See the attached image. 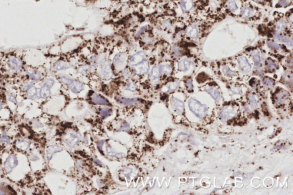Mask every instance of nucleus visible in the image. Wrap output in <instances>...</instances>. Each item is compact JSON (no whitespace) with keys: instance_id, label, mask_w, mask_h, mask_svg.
<instances>
[{"instance_id":"obj_1","label":"nucleus","mask_w":293,"mask_h":195,"mask_svg":"<svg viewBox=\"0 0 293 195\" xmlns=\"http://www.w3.org/2000/svg\"><path fill=\"white\" fill-rule=\"evenodd\" d=\"M191 111L194 113L199 118H204L207 115V109L205 105L202 104L198 100L191 98L188 102Z\"/></svg>"},{"instance_id":"obj_2","label":"nucleus","mask_w":293,"mask_h":195,"mask_svg":"<svg viewBox=\"0 0 293 195\" xmlns=\"http://www.w3.org/2000/svg\"><path fill=\"white\" fill-rule=\"evenodd\" d=\"M99 72L104 79H110L112 76V71L110 62L106 59H102L99 62Z\"/></svg>"},{"instance_id":"obj_3","label":"nucleus","mask_w":293,"mask_h":195,"mask_svg":"<svg viewBox=\"0 0 293 195\" xmlns=\"http://www.w3.org/2000/svg\"><path fill=\"white\" fill-rule=\"evenodd\" d=\"M134 72L139 75H143L148 72L149 70V65L146 60H144L139 64L133 66Z\"/></svg>"},{"instance_id":"obj_4","label":"nucleus","mask_w":293,"mask_h":195,"mask_svg":"<svg viewBox=\"0 0 293 195\" xmlns=\"http://www.w3.org/2000/svg\"><path fill=\"white\" fill-rule=\"evenodd\" d=\"M7 64L12 70L18 71L22 68V62L21 60L17 57L10 56L7 60Z\"/></svg>"},{"instance_id":"obj_5","label":"nucleus","mask_w":293,"mask_h":195,"mask_svg":"<svg viewBox=\"0 0 293 195\" xmlns=\"http://www.w3.org/2000/svg\"><path fill=\"white\" fill-rule=\"evenodd\" d=\"M18 165V160L15 155H10L4 163V168L7 172L9 173Z\"/></svg>"},{"instance_id":"obj_6","label":"nucleus","mask_w":293,"mask_h":195,"mask_svg":"<svg viewBox=\"0 0 293 195\" xmlns=\"http://www.w3.org/2000/svg\"><path fill=\"white\" fill-rule=\"evenodd\" d=\"M66 85L74 93H79L84 89V84L82 83L72 79L69 78Z\"/></svg>"},{"instance_id":"obj_7","label":"nucleus","mask_w":293,"mask_h":195,"mask_svg":"<svg viewBox=\"0 0 293 195\" xmlns=\"http://www.w3.org/2000/svg\"><path fill=\"white\" fill-rule=\"evenodd\" d=\"M146 59V54L145 53L140 51L136 53L130 58L129 61V64L131 66H135L143 61L145 60Z\"/></svg>"},{"instance_id":"obj_8","label":"nucleus","mask_w":293,"mask_h":195,"mask_svg":"<svg viewBox=\"0 0 293 195\" xmlns=\"http://www.w3.org/2000/svg\"><path fill=\"white\" fill-rule=\"evenodd\" d=\"M238 62L239 65V67L241 68V70L243 73H249L250 70H251V65L250 64L249 61L245 57H241L238 59Z\"/></svg>"},{"instance_id":"obj_9","label":"nucleus","mask_w":293,"mask_h":195,"mask_svg":"<svg viewBox=\"0 0 293 195\" xmlns=\"http://www.w3.org/2000/svg\"><path fill=\"white\" fill-rule=\"evenodd\" d=\"M117 102L124 105H133L140 104V100L137 98H127L117 96L116 98Z\"/></svg>"},{"instance_id":"obj_10","label":"nucleus","mask_w":293,"mask_h":195,"mask_svg":"<svg viewBox=\"0 0 293 195\" xmlns=\"http://www.w3.org/2000/svg\"><path fill=\"white\" fill-rule=\"evenodd\" d=\"M171 105L172 108L178 113H182L184 111V105L182 101L176 98H171Z\"/></svg>"},{"instance_id":"obj_11","label":"nucleus","mask_w":293,"mask_h":195,"mask_svg":"<svg viewBox=\"0 0 293 195\" xmlns=\"http://www.w3.org/2000/svg\"><path fill=\"white\" fill-rule=\"evenodd\" d=\"M234 109L230 106L225 107L220 113V118L223 121L227 120V119L233 117L234 115Z\"/></svg>"},{"instance_id":"obj_12","label":"nucleus","mask_w":293,"mask_h":195,"mask_svg":"<svg viewBox=\"0 0 293 195\" xmlns=\"http://www.w3.org/2000/svg\"><path fill=\"white\" fill-rule=\"evenodd\" d=\"M63 150V148L57 145H52L47 148L46 155L48 160H51L53 155L57 152H60Z\"/></svg>"},{"instance_id":"obj_13","label":"nucleus","mask_w":293,"mask_h":195,"mask_svg":"<svg viewBox=\"0 0 293 195\" xmlns=\"http://www.w3.org/2000/svg\"><path fill=\"white\" fill-rule=\"evenodd\" d=\"M27 73L29 76L30 78L33 81H38L41 77V73L33 68H28L26 70Z\"/></svg>"},{"instance_id":"obj_14","label":"nucleus","mask_w":293,"mask_h":195,"mask_svg":"<svg viewBox=\"0 0 293 195\" xmlns=\"http://www.w3.org/2000/svg\"><path fill=\"white\" fill-rule=\"evenodd\" d=\"M16 147L22 151H27L29 148V143L24 139H19L15 143Z\"/></svg>"},{"instance_id":"obj_15","label":"nucleus","mask_w":293,"mask_h":195,"mask_svg":"<svg viewBox=\"0 0 293 195\" xmlns=\"http://www.w3.org/2000/svg\"><path fill=\"white\" fill-rule=\"evenodd\" d=\"M40 89L36 88L34 87H32L28 90L27 92V98L31 100H34L36 98H38L40 97Z\"/></svg>"},{"instance_id":"obj_16","label":"nucleus","mask_w":293,"mask_h":195,"mask_svg":"<svg viewBox=\"0 0 293 195\" xmlns=\"http://www.w3.org/2000/svg\"><path fill=\"white\" fill-rule=\"evenodd\" d=\"M80 137L79 136L76 134L72 133L70 135L69 138L66 140V143L69 147H73L78 143Z\"/></svg>"},{"instance_id":"obj_17","label":"nucleus","mask_w":293,"mask_h":195,"mask_svg":"<svg viewBox=\"0 0 293 195\" xmlns=\"http://www.w3.org/2000/svg\"><path fill=\"white\" fill-rule=\"evenodd\" d=\"M92 101L94 104L98 105H108L110 104L106 98L97 95H94L92 98Z\"/></svg>"},{"instance_id":"obj_18","label":"nucleus","mask_w":293,"mask_h":195,"mask_svg":"<svg viewBox=\"0 0 293 195\" xmlns=\"http://www.w3.org/2000/svg\"><path fill=\"white\" fill-rule=\"evenodd\" d=\"M190 61H189L187 59H183V60L180 61L178 63V68L180 70H182L183 72H186L188 70V69L191 66Z\"/></svg>"},{"instance_id":"obj_19","label":"nucleus","mask_w":293,"mask_h":195,"mask_svg":"<svg viewBox=\"0 0 293 195\" xmlns=\"http://www.w3.org/2000/svg\"><path fill=\"white\" fill-rule=\"evenodd\" d=\"M205 91L208 93H209L215 100H216V101H219L220 99V95L218 89H216L215 88H209L205 89Z\"/></svg>"},{"instance_id":"obj_20","label":"nucleus","mask_w":293,"mask_h":195,"mask_svg":"<svg viewBox=\"0 0 293 195\" xmlns=\"http://www.w3.org/2000/svg\"><path fill=\"white\" fill-rule=\"evenodd\" d=\"M70 65L64 61H60L57 62L54 66V68L56 70H63L70 68Z\"/></svg>"},{"instance_id":"obj_21","label":"nucleus","mask_w":293,"mask_h":195,"mask_svg":"<svg viewBox=\"0 0 293 195\" xmlns=\"http://www.w3.org/2000/svg\"><path fill=\"white\" fill-rule=\"evenodd\" d=\"M274 37L275 38V39H277L278 41L285 42V43H287V45H289V46H293V40H292V38L287 37L285 36L279 34H278V33L275 34Z\"/></svg>"},{"instance_id":"obj_22","label":"nucleus","mask_w":293,"mask_h":195,"mask_svg":"<svg viewBox=\"0 0 293 195\" xmlns=\"http://www.w3.org/2000/svg\"><path fill=\"white\" fill-rule=\"evenodd\" d=\"M187 34L191 38H195L198 36L199 31L198 28L195 26H190L186 29Z\"/></svg>"},{"instance_id":"obj_23","label":"nucleus","mask_w":293,"mask_h":195,"mask_svg":"<svg viewBox=\"0 0 293 195\" xmlns=\"http://www.w3.org/2000/svg\"><path fill=\"white\" fill-rule=\"evenodd\" d=\"M126 60V56L124 53H119L117 54V55L115 56L114 59V64L116 65H123V63L125 62V60Z\"/></svg>"},{"instance_id":"obj_24","label":"nucleus","mask_w":293,"mask_h":195,"mask_svg":"<svg viewBox=\"0 0 293 195\" xmlns=\"http://www.w3.org/2000/svg\"><path fill=\"white\" fill-rule=\"evenodd\" d=\"M193 2L192 0H183L180 3V7L184 11H187L192 8Z\"/></svg>"},{"instance_id":"obj_25","label":"nucleus","mask_w":293,"mask_h":195,"mask_svg":"<svg viewBox=\"0 0 293 195\" xmlns=\"http://www.w3.org/2000/svg\"><path fill=\"white\" fill-rule=\"evenodd\" d=\"M160 70L159 66H156L152 69L150 73V78L152 80H155L158 78L161 75Z\"/></svg>"},{"instance_id":"obj_26","label":"nucleus","mask_w":293,"mask_h":195,"mask_svg":"<svg viewBox=\"0 0 293 195\" xmlns=\"http://www.w3.org/2000/svg\"><path fill=\"white\" fill-rule=\"evenodd\" d=\"M51 95L50 88L46 86H43L40 92V97L42 98H48Z\"/></svg>"},{"instance_id":"obj_27","label":"nucleus","mask_w":293,"mask_h":195,"mask_svg":"<svg viewBox=\"0 0 293 195\" xmlns=\"http://www.w3.org/2000/svg\"><path fill=\"white\" fill-rule=\"evenodd\" d=\"M251 56L254 61V65L255 68H257L259 66L260 63H261V57H260V54L259 52L257 51H253L251 53Z\"/></svg>"},{"instance_id":"obj_28","label":"nucleus","mask_w":293,"mask_h":195,"mask_svg":"<svg viewBox=\"0 0 293 195\" xmlns=\"http://www.w3.org/2000/svg\"><path fill=\"white\" fill-rule=\"evenodd\" d=\"M254 13V10L249 7H244L242 9V16L243 18H248L253 15Z\"/></svg>"},{"instance_id":"obj_29","label":"nucleus","mask_w":293,"mask_h":195,"mask_svg":"<svg viewBox=\"0 0 293 195\" xmlns=\"http://www.w3.org/2000/svg\"><path fill=\"white\" fill-rule=\"evenodd\" d=\"M159 68L160 70L161 73L164 74H170L172 72V68L169 65H159Z\"/></svg>"},{"instance_id":"obj_30","label":"nucleus","mask_w":293,"mask_h":195,"mask_svg":"<svg viewBox=\"0 0 293 195\" xmlns=\"http://www.w3.org/2000/svg\"><path fill=\"white\" fill-rule=\"evenodd\" d=\"M286 26V21L284 20H280L276 24V29L278 32H282L285 29Z\"/></svg>"},{"instance_id":"obj_31","label":"nucleus","mask_w":293,"mask_h":195,"mask_svg":"<svg viewBox=\"0 0 293 195\" xmlns=\"http://www.w3.org/2000/svg\"><path fill=\"white\" fill-rule=\"evenodd\" d=\"M289 96L288 93L286 92H283L280 93H279L278 95L277 96V99L279 102L280 103H284L286 101Z\"/></svg>"},{"instance_id":"obj_32","label":"nucleus","mask_w":293,"mask_h":195,"mask_svg":"<svg viewBox=\"0 0 293 195\" xmlns=\"http://www.w3.org/2000/svg\"><path fill=\"white\" fill-rule=\"evenodd\" d=\"M263 83L264 87L267 88H272L274 84V81L271 78L266 77L264 78Z\"/></svg>"},{"instance_id":"obj_33","label":"nucleus","mask_w":293,"mask_h":195,"mask_svg":"<svg viewBox=\"0 0 293 195\" xmlns=\"http://www.w3.org/2000/svg\"><path fill=\"white\" fill-rule=\"evenodd\" d=\"M249 98L250 103V105L251 106V108L256 109V108L258 107V104L256 102V99L254 96V95L252 94H250Z\"/></svg>"},{"instance_id":"obj_34","label":"nucleus","mask_w":293,"mask_h":195,"mask_svg":"<svg viewBox=\"0 0 293 195\" xmlns=\"http://www.w3.org/2000/svg\"><path fill=\"white\" fill-rule=\"evenodd\" d=\"M227 6L228 9L232 11H235L238 9V6L234 0L229 1L227 3Z\"/></svg>"},{"instance_id":"obj_35","label":"nucleus","mask_w":293,"mask_h":195,"mask_svg":"<svg viewBox=\"0 0 293 195\" xmlns=\"http://www.w3.org/2000/svg\"><path fill=\"white\" fill-rule=\"evenodd\" d=\"M179 86V83L177 82H173V83H169L166 85V88H167L168 91H172L175 90Z\"/></svg>"},{"instance_id":"obj_36","label":"nucleus","mask_w":293,"mask_h":195,"mask_svg":"<svg viewBox=\"0 0 293 195\" xmlns=\"http://www.w3.org/2000/svg\"><path fill=\"white\" fill-rule=\"evenodd\" d=\"M112 113V109H102L100 112V116L103 117V118H106L108 116H110Z\"/></svg>"},{"instance_id":"obj_37","label":"nucleus","mask_w":293,"mask_h":195,"mask_svg":"<svg viewBox=\"0 0 293 195\" xmlns=\"http://www.w3.org/2000/svg\"><path fill=\"white\" fill-rule=\"evenodd\" d=\"M54 84V81L53 79L48 78V79H46L44 81L43 86H46V87H47L51 89L52 87L53 86Z\"/></svg>"},{"instance_id":"obj_38","label":"nucleus","mask_w":293,"mask_h":195,"mask_svg":"<svg viewBox=\"0 0 293 195\" xmlns=\"http://www.w3.org/2000/svg\"><path fill=\"white\" fill-rule=\"evenodd\" d=\"M32 87H33V82H27V83H24L22 85L21 89H22V90H28Z\"/></svg>"},{"instance_id":"obj_39","label":"nucleus","mask_w":293,"mask_h":195,"mask_svg":"<svg viewBox=\"0 0 293 195\" xmlns=\"http://www.w3.org/2000/svg\"><path fill=\"white\" fill-rule=\"evenodd\" d=\"M266 65L269 69H274L276 68L275 63L271 60H268L266 61Z\"/></svg>"},{"instance_id":"obj_40","label":"nucleus","mask_w":293,"mask_h":195,"mask_svg":"<svg viewBox=\"0 0 293 195\" xmlns=\"http://www.w3.org/2000/svg\"><path fill=\"white\" fill-rule=\"evenodd\" d=\"M107 153L108 155H110V156H115V157H117V158H121L122 157L121 153H119L115 152L114 151L109 150H107Z\"/></svg>"},{"instance_id":"obj_41","label":"nucleus","mask_w":293,"mask_h":195,"mask_svg":"<svg viewBox=\"0 0 293 195\" xmlns=\"http://www.w3.org/2000/svg\"><path fill=\"white\" fill-rule=\"evenodd\" d=\"M267 44H268V45L270 48H273L274 49H279L280 48V45L276 44V43H274V42H272V41H269L267 42Z\"/></svg>"},{"instance_id":"obj_42","label":"nucleus","mask_w":293,"mask_h":195,"mask_svg":"<svg viewBox=\"0 0 293 195\" xmlns=\"http://www.w3.org/2000/svg\"><path fill=\"white\" fill-rule=\"evenodd\" d=\"M223 70L224 72V73H225L226 74H227L228 75L230 76H235V73L234 72H233L230 68H227V67H225L223 69Z\"/></svg>"},{"instance_id":"obj_43","label":"nucleus","mask_w":293,"mask_h":195,"mask_svg":"<svg viewBox=\"0 0 293 195\" xmlns=\"http://www.w3.org/2000/svg\"><path fill=\"white\" fill-rule=\"evenodd\" d=\"M186 85H187V90H189V91H191V90H192V89H193V85H192V80L191 78L187 80V81L186 82Z\"/></svg>"},{"instance_id":"obj_44","label":"nucleus","mask_w":293,"mask_h":195,"mask_svg":"<svg viewBox=\"0 0 293 195\" xmlns=\"http://www.w3.org/2000/svg\"><path fill=\"white\" fill-rule=\"evenodd\" d=\"M127 90H131V91H135V86L133 85V84L132 83H128L126 87L125 88Z\"/></svg>"},{"instance_id":"obj_45","label":"nucleus","mask_w":293,"mask_h":195,"mask_svg":"<svg viewBox=\"0 0 293 195\" xmlns=\"http://www.w3.org/2000/svg\"><path fill=\"white\" fill-rule=\"evenodd\" d=\"M131 172H132L131 169L128 168H125L123 171V174L127 177H129V176L131 174Z\"/></svg>"},{"instance_id":"obj_46","label":"nucleus","mask_w":293,"mask_h":195,"mask_svg":"<svg viewBox=\"0 0 293 195\" xmlns=\"http://www.w3.org/2000/svg\"><path fill=\"white\" fill-rule=\"evenodd\" d=\"M0 141L2 142H7V143H10V140L7 137L6 135H4L1 138H0Z\"/></svg>"},{"instance_id":"obj_47","label":"nucleus","mask_w":293,"mask_h":195,"mask_svg":"<svg viewBox=\"0 0 293 195\" xmlns=\"http://www.w3.org/2000/svg\"><path fill=\"white\" fill-rule=\"evenodd\" d=\"M130 130V126L128 124H124L120 129H119V130H123V131H126V132H128V130Z\"/></svg>"},{"instance_id":"obj_48","label":"nucleus","mask_w":293,"mask_h":195,"mask_svg":"<svg viewBox=\"0 0 293 195\" xmlns=\"http://www.w3.org/2000/svg\"><path fill=\"white\" fill-rule=\"evenodd\" d=\"M9 100L14 103L15 104L17 103V100H16V98H15V96L12 95H10L9 96Z\"/></svg>"},{"instance_id":"obj_49","label":"nucleus","mask_w":293,"mask_h":195,"mask_svg":"<svg viewBox=\"0 0 293 195\" xmlns=\"http://www.w3.org/2000/svg\"><path fill=\"white\" fill-rule=\"evenodd\" d=\"M146 28H147V26H145L142 27V28L140 29L139 31L138 32V33H137V34H136V36H139L140 34H141V33H142V32H144L145 30H146Z\"/></svg>"},{"instance_id":"obj_50","label":"nucleus","mask_w":293,"mask_h":195,"mask_svg":"<svg viewBox=\"0 0 293 195\" xmlns=\"http://www.w3.org/2000/svg\"><path fill=\"white\" fill-rule=\"evenodd\" d=\"M279 4L282 6H286V5H287V2L286 0H281Z\"/></svg>"},{"instance_id":"obj_51","label":"nucleus","mask_w":293,"mask_h":195,"mask_svg":"<svg viewBox=\"0 0 293 195\" xmlns=\"http://www.w3.org/2000/svg\"><path fill=\"white\" fill-rule=\"evenodd\" d=\"M130 73L128 72V71L127 70V69H125L124 72V75L126 77H128L129 76H130Z\"/></svg>"},{"instance_id":"obj_52","label":"nucleus","mask_w":293,"mask_h":195,"mask_svg":"<svg viewBox=\"0 0 293 195\" xmlns=\"http://www.w3.org/2000/svg\"><path fill=\"white\" fill-rule=\"evenodd\" d=\"M103 144H104V141L99 142V144H98V147H99V148H100L101 149V148H102V146L103 145Z\"/></svg>"},{"instance_id":"obj_53","label":"nucleus","mask_w":293,"mask_h":195,"mask_svg":"<svg viewBox=\"0 0 293 195\" xmlns=\"http://www.w3.org/2000/svg\"><path fill=\"white\" fill-rule=\"evenodd\" d=\"M2 192H2V191L1 190V189H0V195H3V194H4V193H2Z\"/></svg>"},{"instance_id":"obj_54","label":"nucleus","mask_w":293,"mask_h":195,"mask_svg":"<svg viewBox=\"0 0 293 195\" xmlns=\"http://www.w3.org/2000/svg\"><path fill=\"white\" fill-rule=\"evenodd\" d=\"M1 108H2V103H1V102L0 101V110L1 109Z\"/></svg>"},{"instance_id":"obj_55","label":"nucleus","mask_w":293,"mask_h":195,"mask_svg":"<svg viewBox=\"0 0 293 195\" xmlns=\"http://www.w3.org/2000/svg\"><path fill=\"white\" fill-rule=\"evenodd\" d=\"M255 1H261V0H255Z\"/></svg>"}]
</instances>
